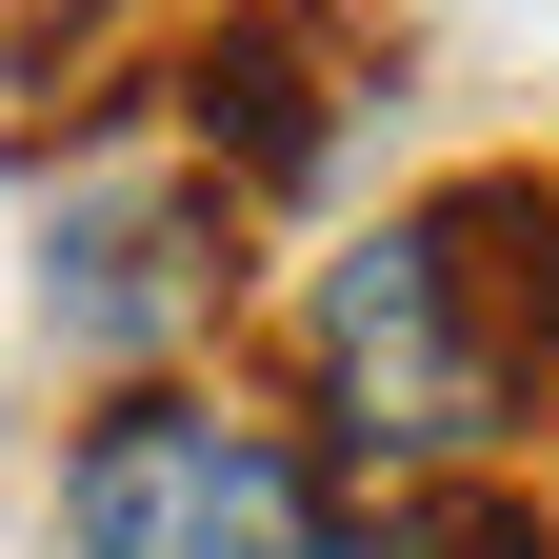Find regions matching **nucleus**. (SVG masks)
<instances>
[{"mask_svg": "<svg viewBox=\"0 0 559 559\" xmlns=\"http://www.w3.org/2000/svg\"><path fill=\"white\" fill-rule=\"evenodd\" d=\"M180 140H200L240 200H300V180L340 160V40L280 21V0H240V21L180 60Z\"/></svg>", "mask_w": 559, "mask_h": 559, "instance_id": "4", "label": "nucleus"}, {"mask_svg": "<svg viewBox=\"0 0 559 559\" xmlns=\"http://www.w3.org/2000/svg\"><path fill=\"white\" fill-rule=\"evenodd\" d=\"M340 520V460L221 380H120L60 440V559H300Z\"/></svg>", "mask_w": 559, "mask_h": 559, "instance_id": "3", "label": "nucleus"}, {"mask_svg": "<svg viewBox=\"0 0 559 559\" xmlns=\"http://www.w3.org/2000/svg\"><path fill=\"white\" fill-rule=\"evenodd\" d=\"M221 300H240V180L180 140V100H100V140L40 180V320H60V360L160 380Z\"/></svg>", "mask_w": 559, "mask_h": 559, "instance_id": "2", "label": "nucleus"}, {"mask_svg": "<svg viewBox=\"0 0 559 559\" xmlns=\"http://www.w3.org/2000/svg\"><path fill=\"white\" fill-rule=\"evenodd\" d=\"M559 400V180L479 160L300 280V419L360 500H460Z\"/></svg>", "mask_w": 559, "mask_h": 559, "instance_id": "1", "label": "nucleus"}, {"mask_svg": "<svg viewBox=\"0 0 559 559\" xmlns=\"http://www.w3.org/2000/svg\"><path fill=\"white\" fill-rule=\"evenodd\" d=\"M300 559H539V520L500 500V479H460V500H340Z\"/></svg>", "mask_w": 559, "mask_h": 559, "instance_id": "5", "label": "nucleus"}]
</instances>
